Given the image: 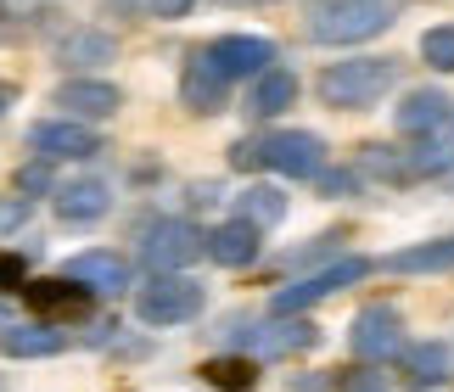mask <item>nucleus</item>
<instances>
[{
    "instance_id": "obj_32",
    "label": "nucleus",
    "mask_w": 454,
    "mask_h": 392,
    "mask_svg": "<svg viewBox=\"0 0 454 392\" xmlns=\"http://www.w3.org/2000/svg\"><path fill=\"white\" fill-rule=\"evenodd\" d=\"M231 169H264V140H236V146H231Z\"/></svg>"
},
{
    "instance_id": "obj_15",
    "label": "nucleus",
    "mask_w": 454,
    "mask_h": 392,
    "mask_svg": "<svg viewBox=\"0 0 454 392\" xmlns=\"http://www.w3.org/2000/svg\"><path fill=\"white\" fill-rule=\"evenodd\" d=\"M381 270H387V275H449L454 270V236L398 247V253L381 258Z\"/></svg>"
},
{
    "instance_id": "obj_12",
    "label": "nucleus",
    "mask_w": 454,
    "mask_h": 392,
    "mask_svg": "<svg viewBox=\"0 0 454 392\" xmlns=\"http://www.w3.org/2000/svg\"><path fill=\"white\" fill-rule=\"evenodd\" d=\"M51 101L62 106V118L101 123V118H113L118 106H124V90H118V84H107V79H62Z\"/></svg>"
},
{
    "instance_id": "obj_33",
    "label": "nucleus",
    "mask_w": 454,
    "mask_h": 392,
    "mask_svg": "<svg viewBox=\"0 0 454 392\" xmlns=\"http://www.w3.org/2000/svg\"><path fill=\"white\" fill-rule=\"evenodd\" d=\"M191 6H197V0H146V12L157 23H180V17H191Z\"/></svg>"
},
{
    "instance_id": "obj_20",
    "label": "nucleus",
    "mask_w": 454,
    "mask_h": 392,
    "mask_svg": "<svg viewBox=\"0 0 454 392\" xmlns=\"http://www.w3.org/2000/svg\"><path fill=\"white\" fill-rule=\"evenodd\" d=\"M292 101H298V74H292V67H270V74L253 79L247 113H253V118H281Z\"/></svg>"
},
{
    "instance_id": "obj_18",
    "label": "nucleus",
    "mask_w": 454,
    "mask_h": 392,
    "mask_svg": "<svg viewBox=\"0 0 454 392\" xmlns=\"http://www.w3.org/2000/svg\"><path fill=\"white\" fill-rule=\"evenodd\" d=\"M207 258L224 263V270H247V263L258 258V224L224 219L219 230H207Z\"/></svg>"
},
{
    "instance_id": "obj_22",
    "label": "nucleus",
    "mask_w": 454,
    "mask_h": 392,
    "mask_svg": "<svg viewBox=\"0 0 454 392\" xmlns=\"http://www.w3.org/2000/svg\"><path fill=\"white\" fill-rule=\"evenodd\" d=\"M118 57V40L113 34H101V28H74V34H62L57 40V62L62 67H101V62H113Z\"/></svg>"
},
{
    "instance_id": "obj_39",
    "label": "nucleus",
    "mask_w": 454,
    "mask_h": 392,
    "mask_svg": "<svg viewBox=\"0 0 454 392\" xmlns=\"http://www.w3.org/2000/svg\"><path fill=\"white\" fill-rule=\"evenodd\" d=\"M0 331H12V314H6V302H0Z\"/></svg>"
},
{
    "instance_id": "obj_3",
    "label": "nucleus",
    "mask_w": 454,
    "mask_h": 392,
    "mask_svg": "<svg viewBox=\"0 0 454 392\" xmlns=\"http://www.w3.org/2000/svg\"><path fill=\"white\" fill-rule=\"evenodd\" d=\"M202 314V286L191 275H152L141 292H135V319L152 331L168 325H191Z\"/></svg>"
},
{
    "instance_id": "obj_6",
    "label": "nucleus",
    "mask_w": 454,
    "mask_h": 392,
    "mask_svg": "<svg viewBox=\"0 0 454 392\" xmlns=\"http://www.w3.org/2000/svg\"><path fill=\"white\" fill-rule=\"evenodd\" d=\"M348 348H354L359 365H387L404 353V314L393 309V302H371V309L354 314V325H348Z\"/></svg>"
},
{
    "instance_id": "obj_17",
    "label": "nucleus",
    "mask_w": 454,
    "mask_h": 392,
    "mask_svg": "<svg viewBox=\"0 0 454 392\" xmlns=\"http://www.w3.org/2000/svg\"><path fill=\"white\" fill-rule=\"evenodd\" d=\"M23 302L34 314H45V319H67V314H84V302H90V292L79 286V280H28L23 286Z\"/></svg>"
},
{
    "instance_id": "obj_31",
    "label": "nucleus",
    "mask_w": 454,
    "mask_h": 392,
    "mask_svg": "<svg viewBox=\"0 0 454 392\" xmlns=\"http://www.w3.org/2000/svg\"><path fill=\"white\" fill-rule=\"evenodd\" d=\"M292 392H342V370H309L292 381Z\"/></svg>"
},
{
    "instance_id": "obj_9",
    "label": "nucleus",
    "mask_w": 454,
    "mask_h": 392,
    "mask_svg": "<svg viewBox=\"0 0 454 392\" xmlns=\"http://www.w3.org/2000/svg\"><path fill=\"white\" fill-rule=\"evenodd\" d=\"M28 152L45 157V163H84V157L101 152V135L79 118H45L28 129Z\"/></svg>"
},
{
    "instance_id": "obj_26",
    "label": "nucleus",
    "mask_w": 454,
    "mask_h": 392,
    "mask_svg": "<svg viewBox=\"0 0 454 392\" xmlns=\"http://www.w3.org/2000/svg\"><path fill=\"white\" fill-rule=\"evenodd\" d=\"M236 219H247V224H258V230H270V224H281V219H286V196L275 191V185H247V191H241Z\"/></svg>"
},
{
    "instance_id": "obj_14",
    "label": "nucleus",
    "mask_w": 454,
    "mask_h": 392,
    "mask_svg": "<svg viewBox=\"0 0 454 392\" xmlns=\"http://www.w3.org/2000/svg\"><path fill=\"white\" fill-rule=\"evenodd\" d=\"M393 123H398V135L421 140V135H432V129H443V123H454V101H449L443 90H410L404 106L393 113Z\"/></svg>"
},
{
    "instance_id": "obj_21",
    "label": "nucleus",
    "mask_w": 454,
    "mask_h": 392,
    "mask_svg": "<svg viewBox=\"0 0 454 392\" xmlns=\"http://www.w3.org/2000/svg\"><path fill=\"white\" fill-rule=\"evenodd\" d=\"M449 370H454L449 342H415V348H404V387H415V392L443 387Z\"/></svg>"
},
{
    "instance_id": "obj_29",
    "label": "nucleus",
    "mask_w": 454,
    "mask_h": 392,
    "mask_svg": "<svg viewBox=\"0 0 454 392\" xmlns=\"http://www.w3.org/2000/svg\"><path fill=\"white\" fill-rule=\"evenodd\" d=\"M342 392H387V376H381L376 365H364V370H342Z\"/></svg>"
},
{
    "instance_id": "obj_2",
    "label": "nucleus",
    "mask_w": 454,
    "mask_h": 392,
    "mask_svg": "<svg viewBox=\"0 0 454 392\" xmlns=\"http://www.w3.org/2000/svg\"><path fill=\"white\" fill-rule=\"evenodd\" d=\"M404 74V62L393 57H348V62H331L320 74V101L337 106V113H364V106H376L381 96L398 84Z\"/></svg>"
},
{
    "instance_id": "obj_19",
    "label": "nucleus",
    "mask_w": 454,
    "mask_h": 392,
    "mask_svg": "<svg viewBox=\"0 0 454 392\" xmlns=\"http://www.w3.org/2000/svg\"><path fill=\"white\" fill-rule=\"evenodd\" d=\"M62 348H67V336L51 325V319H34V325L0 331V353H6V359H57Z\"/></svg>"
},
{
    "instance_id": "obj_37",
    "label": "nucleus",
    "mask_w": 454,
    "mask_h": 392,
    "mask_svg": "<svg viewBox=\"0 0 454 392\" xmlns=\"http://www.w3.org/2000/svg\"><path fill=\"white\" fill-rule=\"evenodd\" d=\"M0 6H12V12H17V6H40V0H0Z\"/></svg>"
},
{
    "instance_id": "obj_35",
    "label": "nucleus",
    "mask_w": 454,
    "mask_h": 392,
    "mask_svg": "<svg viewBox=\"0 0 454 392\" xmlns=\"http://www.w3.org/2000/svg\"><path fill=\"white\" fill-rule=\"evenodd\" d=\"M354 174H320V196H354Z\"/></svg>"
},
{
    "instance_id": "obj_13",
    "label": "nucleus",
    "mask_w": 454,
    "mask_h": 392,
    "mask_svg": "<svg viewBox=\"0 0 454 392\" xmlns=\"http://www.w3.org/2000/svg\"><path fill=\"white\" fill-rule=\"evenodd\" d=\"M224 96H231V79H224L202 51H191L185 67H180V101H185V113L214 118V113H224Z\"/></svg>"
},
{
    "instance_id": "obj_28",
    "label": "nucleus",
    "mask_w": 454,
    "mask_h": 392,
    "mask_svg": "<svg viewBox=\"0 0 454 392\" xmlns=\"http://www.w3.org/2000/svg\"><path fill=\"white\" fill-rule=\"evenodd\" d=\"M45 191H51V163H45V157H34V163L17 169V196L34 202V196H45Z\"/></svg>"
},
{
    "instance_id": "obj_23",
    "label": "nucleus",
    "mask_w": 454,
    "mask_h": 392,
    "mask_svg": "<svg viewBox=\"0 0 454 392\" xmlns=\"http://www.w3.org/2000/svg\"><path fill=\"white\" fill-rule=\"evenodd\" d=\"M410 169H415V180H438V174L454 169V123H443V129H432L421 135L410 146Z\"/></svg>"
},
{
    "instance_id": "obj_24",
    "label": "nucleus",
    "mask_w": 454,
    "mask_h": 392,
    "mask_svg": "<svg viewBox=\"0 0 454 392\" xmlns=\"http://www.w3.org/2000/svg\"><path fill=\"white\" fill-rule=\"evenodd\" d=\"M359 174H371V180L381 185H410L415 169H410V152L398 146H381V140H371V146H359Z\"/></svg>"
},
{
    "instance_id": "obj_7",
    "label": "nucleus",
    "mask_w": 454,
    "mask_h": 392,
    "mask_svg": "<svg viewBox=\"0 0 454 392\" xmlns=\"http://www.w3.org/2000/svg\"><path fill=\"white\" fill-rule=\"evenodd\" d=\"M258 353V359H298V353H314L320 348V325L303 314H275L264 319V325H253L247 336H241V353Z\"/></svg>"
},
{
    "instance_id": "obj_38",
    "label": "nucleus",
    "mask_w": 454,
    "mask_h": 392,
    "mask_svg": "<svg viewBox=\"0 0 454 392\" xmlns=\"http://www.w3.org/2000/svg\"><path fill=\"white\" fill-rule=\"evenodd\" d=\"M231 6H275V0H231Z\"/></svg>"
},
{
    "instance_id": "obj_8",
    "label": "nucleus",
    "mask_w": 454,
    "mask_h": 392,
    "mask_svg": "<svg viewBox=\"0 0 454 392\" xmlns=\"http://www.w3.org/2000/svg\"><path fill=\"white\" fill-rule=\"evenodd\" d=\"M264 169H275L281 180H320L325 174V140L314 129H281L264 140Z\"/></svg>"
},
{
    "instance_id": "obj_11",
    "label": "nucleus",
    "mask_w": 454,
    "mask_h": 392,
    "mask_svg": "<svg viewBox=\"0 0 454 392\" xmlns=\"http://www.w3.org/2000/svg\"><path fill=\"white\" fill-rule=\"evenodd\" d=\"M67 280H79L90 297H118L129 292V258L124 253H107V247H90V253H74L67 258Z\"/></svg>"
},
{
    "instance_id": "obj_25",
    "label": "nucleus",
    "mask_w": 454,
    "mask_h": 392,
    "mask_svg": "<svg viewBox=\"0 0 454 392\" xmlns=\"http://www.w3.org/2000/svg\"><path fill=\"white\" fill-rule=\"evenodd\" d=\"M202 381L219 387V392H253L258 387V365L247 359V353H224V359L202 365Z\"/></svg>"
},
{
    "instance_id": "obj_30",
    "label": "nucleus",
    "mask_w": 454,
    "mask_h": 392,
    "mask_svg": "<svg viewBox=\"0 0 454 392\" xmlns=\"http://www.w3.org/2000/svg\"><path fill=\"white\" fill-rule=\"evenodd\" d=\"M28 224V196H0V236Z\"/></svg>"
},
{
    "instance_id": "obj_40",
    "label": "nucleus",
    "mask_w": 454,
    "mask_h": 392,
    "mask_svg": "<svg viewBox=\"0 0 454 392\" xmlns=\"http://www.w3.org/2000/svg\"><path fill=\"white\" fill-rule=\"evenodd\" d=\"M0 392H6V387H0Z\"/></svg>"
},
{
    "instance_id": "obj_36",
    "label": "nucleus",
    "mask_w": 454,
    "mask_h": 392,
    "mask_svg": "<svg viewBox=\"0 0 454 392\" xmlns=\"http://www.w3.org/2000/svg\"><path fill=\"white\" fill-rule=\"evenodd\" d=\"M6 106H12V84H0V118H6Z\"/></svg>"
},
{
    "instance_id": "obj_5",
    "label": "nucleus",
    "mask_w": 454,
    "mask_h": 392,
    "mask_svg": "<svg viewBox=\"0 0 454 392\" xmlns=\"http://www.w3.org/2000/svg\"><path fill=\"white\" fill-rule=\"evenodd\" d=\"M202 253H207V236L197 224H185V219H157V224L141 230V258H146L152 275H180Z\"/></svg>"
},
{
    "instance_id": "obj_16",
    "label": "nucleus",
    "mask_w": 454,
    "mask_h": 392,
    "mask_svg": "<svg viewBox=\"0 0 454 392\" xmlns=\"http://www.w3.org/2000/svg\"><path fill=\"white\" fill-rule=\"evenodd\" d=\"M51 196H57V213H62L67 224H90V219H101V213L113 208V185L107 180H90V174H84V180L57 185Z\"/></svg>"
},
{
    "instance_id": "obj_1",
    "label": "nucleus",
    "mask_w": 454,
    "mask_h": 392,
    "mask_svg": "<svg viewBox=\"0 0 454 392\" xmlns=\"http://www.w3.org/2000/svg\"><path fill=\"white\" fill-rule=\"evenodd\" d=\"M404 12V0H320L309 12V40L314 45H364L387 34Z\"/></svg>"
},
{
    "instance_id": "obj_34",
    "label": "nucleus",
    "mask_w": 454,
    "mask_h": 392,
    "mask_svg": "<svg viewBox=\"0 0 454 392\" xmlns=\"http://www.w3.org/2000/svg\"><path fill=\"white\" fill-rule=\"evenodd\" d=\"M28 280H23V258H12V253H0V292H23Z\"/></svg>"
},
{
    "instance_id": "obj_27",
    "label": "nucleus",
    "mask_w": 454,
    "mask_h": 392,
    "mask_svg": "<svg viewBox=\"0 0 454 392\" xmlns=\"http://www.w3.org/2000/svg\"><path fill=\"white\" fill-rule=\"evenodd\" d=\"M421 57L432 74H454V23H438L421 34Z\"/></svg>"
},
{
    "instance_id": "obj_4",
    "label": "nucleus",
    "mask_w": 454,
    "mask_h": 392,
    "mask_svg": "<svg viewBox=\"0 0 454 392\" xmlns=\"http://www.w3.org/2000/svg\"><path fill=\"white\" fill-rule=\"evenodd\" d=\"M371 270H376L371 258L348 253V258H337V263H325V270H314V275H303V280H292V286H281L270 309H275V314H303V309H314V302H325V297H337V292H348V286H359Z\"/></svg>"
},
{
    "instance_id": "obj_10",
    "label": "nucleus",
    "mask_w": 454,
    "mask_h": 392,
    "mask_svg": "<svg viewBox=\"0 0 454 392\" xmlns=\"http://www.w3.org/2000/svg\"><path fill=\"white\" fill-rule=\"evenodd\" d=\"M202 57L236 84V79L270 74V67H275V40H264V34H219V40L202 45Z\"/></svg>"
}]
</instances>
